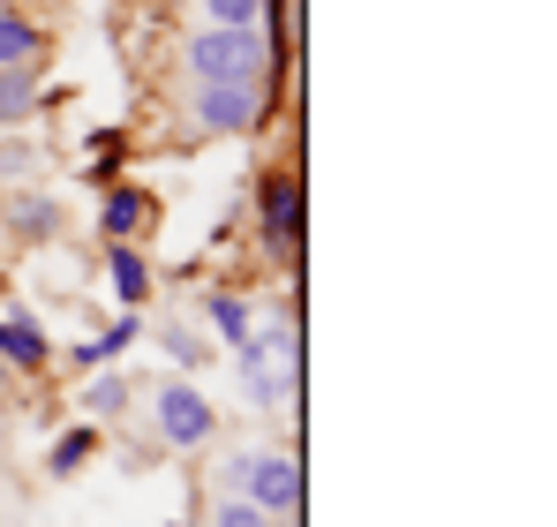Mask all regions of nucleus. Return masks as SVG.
Segmentation results:
<instances>
[{
	"mask_svg": "<svg viewBox=\"0 0 557 527\" xmlns=\"http://www.w3.org/2000/svg\"><path fill=\"white\" fill-rule=\"evenodd\" d=\"M188 76L196 84H272V38H264V23H203L188 38Z\"/></svg>",
	"mask_w": 557,
	"mask_h": 527,
	"instance_id": "1",
	"label": "nucleus"
},
{
	"mask_svg": "<svg viewBox=\"0 0 557 527\" xmlns=\"http://www.w3.org/2000/svg\"><path fill=\"white\" fill-rule=\"evenodd\" d=\"M234 361H242L249 407L278 415V407L294 400V361H301V340H294V324H249V340L234 347Z\"/></svg>",
	"mask_w": 557,
	"mask_h": 527,
	"instance_id": "2",
	"label": "nucleus"
},
{
	"mask_svg": "<svg viewBox=\"0 0 557 527\" xmlns=\"http://www.w3.org/2000/svg\"><path fill=\"white\" fill-rule=\"evenodd\" d=\"M234 482H242V498H249L257 513H272V520H294V513H301V459H294V452H242V459H234Z\"/></svg>",
	"mask_w": 557,
	"mask_h": 527,
	"instance_id": "3",
	"label": "nucleus"
},
{
	"mask_svg": "<svg viewBox=\"0 0 557 527\" xmlns=\"http://www.w3.org/2000/svg\"><path fill=\"white\" fill-rule=\"evenodd\" d=\"M188 113H196L203 136H249L272 113V84H196Z\"/></svg>",
	"mask_w": 557,
	"mask_h": 527,
	"instance_id": "4",
	"label": "nucleus"
},
{
	"mask_svg": "<svg viewBox=\"0 0 557 527\" xmlns=\"http://www.w3.org/2000/svg\"><path fill=\"white\" fill-rule=\"evenodd\" d=\"M151 422H159V438L174 444V452H196V444H211V430H219V407H211L188 377H174V384H159Z\"/></svg>",
	"mask_w": 557,
	"mask_h": 527,
	"instance_id": "5",
	"label": "nucleus"
},
{
	"mask_svg": "<svg viewBox=\"0 0 557 527\" xmlns=\"http://www.w3.org/2000/svg\"><path fill=\"white\" fill-rule=\"evenodd\" d=\"M257 219H264V242H272L278 257H294V242H301V181L294 174H264V188H257Z\"/></svg>",
	"mask_w": 557,
	"mask_h": 527,
	"instance_id": "6",
	"label": "nucleus"
},
{
	"mask_svg": "<svg viewBox=\"0 0 557 527\" xmlns=\"http://www.w3.org/2000/svg\"><path fill=\"white\" fill-rule=\"evenodd\" d=\"M0 361H8L15 377L53 369V340H46V324H38V317H23V309H8V317H0Z\"/></svg>",
	"mask_w": 557,
	"mask_h": 527,
	"instance_id": "7",
	"label": "nucleus"
},
{
	"mask_svg": "<svg viewBox=\"0 0 557 527\" xmlns=\"http://www.w3.org/2000/svg\"><path fill=\"white\" fill-rule=\"evenodd\" d=\"M151 226V196L128 188V181H106V204H98V234L106 242H136Z\"/></svg>",
	"mask_w": 557,
	"mask_h": 527,
	"instance_id": "8",
	"label": "nucleus"
},
{
	"mask_svg": "<svg viewBox=\"0 0 557 527\" xmlns=\"http://www.w3.org/2000/svg\"><path fill=\"white\" fill-rule=\"evenodd\" d=\"M8 234H15V242H53V234H61V204H53L46 188H15V196H8Z\"/></svg>",
	"mask_w": 557,
	"mask_h": 527,
	"instance_id": "9",
	"label": "nucleus"
},
{
	"mask_svg": "<svg viewBox=\"0 0 557 527\" xmlns=\"http://www.w3.org/2000/svg\"><path fill=\"white\" fill-rule=\"evenodd\" d=\"M106 286H113V294H121L128 309H136V302L151 294V264L136 257V242H106Z\"/></svg>",
	"mask_w": 557,
	"mask_h": 527,
	"instance_id": "10",
	"label": "nucleus"
},
{
	"mask_svg": "<svg viewBox=\"0 0 557 527\" xmlns=\"http://www.w3.org/2000/svg\"><path fill=\"white\" fill-rule=\"evenodd\" d=\"M38 53H46V30L30 15L0 8V69H38Z\"/></svg>",
	"mask_w": 557,
	"mask_h": 527,
	"instance_id": "11",
	"label": "nucleus"
},
{
	"mask_svg": "<svg viewBox=\"0 0 557 527\" xmlns=\"http://www.w3.org/2000/svg\"><path fill=\"white\" fill-rule=\"evenodd\" d=\"M38 106H46V90H38V69H0V128H23Z\"/></svg>",
	"mask_w": 557,
	"mask_h": 527,
	"instance_id": "12",
	"label": "nucleus"
},
{
	"mask_svg": "<svg viewBox=\"0 0 557 527\" xmlns=\"http://www.w3.org/2000/svg\"><path fill=\"white\" fill-rule=\"evenodd\" d=\"M136 340H144V324H136V309H128V317H113L98 340H84V347H76V361H84V369H113V361L136 347Z\"/></svg>",
	"mask_w": 557,
	"mask_h": 527,
	"instance_id": "13",
	"label": "nucleus"
},
{
	"mask_svg": "<svg viewBox=\"0 0 557 527\" xmlns=\"http://www.w3.org/2000/svg\"><path fill=\"white\" fill-rule=\"evenodd\" d=\"M76 400H84V415H91V422H113V415L128 407V377H121V369H98Z\"/></svg>",
	"mask_w": 557,
	"mask_h": 527,
	"instance_id": "14",
	"label": "nucleus"
},
{
	"mask_svg": "<svg viewBox=\"0 0 557 527\" xmlns=\"http://www.w3.org/2000/svg\"><path fill=\"white\" fill-rule=\"evenodd\" d=\"M91 452H98V430L84 422V430H69V438L46 452V475H53V482H69V475H84V459H91Z\"/></svg>",
	"mask_w": 557,
	"mask_h": 527,
	"instance_id": "15",
	"label": "nucleus"
},
{
	"mask_svg": "<svg viewBox=\"0 0 557 527\" xmlns=\"http://www.w3.org/2000/svg\"><path fill=\"white\" fill-rule=\"evenodd\" d=\"M203 317H211V332H219L226 347H242V340H249V302H242V294H211V302H203Z\"/></svg>",
	"mask_w": 557,
	"mask_h": 527,
	"instance_id": "16",
	"label": "nucleus"
},
{
	"mask_svg": "<svg viewBox=\"0 0 557 527\" xmlns=\"http://www.w3.org/2000/svg\"><path fill=\"white\" fill-rule=\"evenodd\" d=\"M30 174H38V144L8 136V144H0V181H30Z\"/></svg>",
	"mask_w": 557,
	"mask_h": 527,
	"instance_id": "17",
	"label": "nucleus"
},
{
	"mask_svg": "<svg viewBox=\"0 0 557 527\" xmlns=\"http://www.w3.org/2000/svg\"><path fill=\"white\" fill-rule=\"evenodd\" d=\"M211 527H272V513H257L249 498H219V513H211Z\"/></svg>",
	"mask_w": 557,
	"mask_h": 527,
	"instance_id": "18",
	"label": "nucleus"
},
{
	"mask_svg": "<svg viewBox=\"0 0 557 527\" xmlns=\"http://www.w3.org/2000/svg\"><path fill=\"white\" fill-rule=\"evenodd\" d=\"M166 354H174V361H182V369H203V340H196V332H188V324H166Z\"/></svg>",
	"mask_w": 557,
	"mask_h": 527,
	"instance_id": "19",
	"label": "nucleus"
},
{
	"mask_svg": "<svg viewBox=\"0 0 557 527\" xmlns=\"http://www.w3.org/2000/svg\"><path fill=\"white\" fill-rule=\"evenodd\" d=\"M211 23H264V0H203Z\"/></svg>",
	"mask_w": 557,
	"mask_h": 527,
	"instance_id": "20",
	"label": "nucleus"
},
{
	"mask_svg": "<svg viewBox=\"0 0 557 527\" xmlns=\"http://www.w3.org/2000/svg\"><path fill=\"white\" fill-rule=\"evenodd\" d=\"M84 174H91L98 188H106V181L121 174V136H98V144H91V167H84Z\"/></svg>",
	"mask_w": 557,
	"mask_h": 527,
	"instance_id": "21",
	"label": "nucleus"
},
{
	"mask_svg": "<svg viewBox=\"0 0 557 527\" xmlns=\"http://www.w3.org/2000/svg\"><path fill=\"white\" fill-rule=\"evenodd\" d=\"M8 377H15V369H8V361H0V392H8Z\"/></svg>",
	"mask_w": 557,
	"mask_h": 527,
	"instance_id": "22",
	"label": "nucleus"
}]
</instances>
